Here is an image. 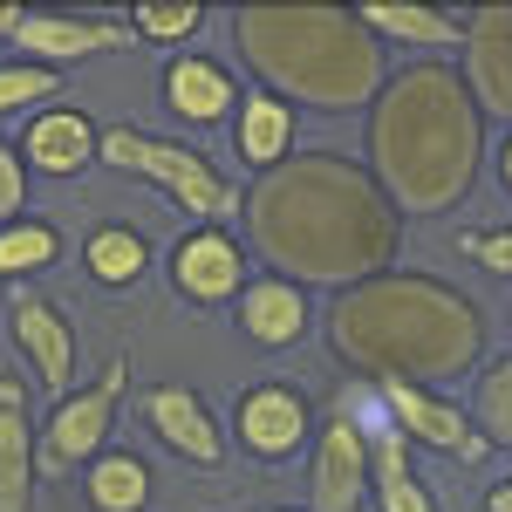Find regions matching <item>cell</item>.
<instances>
[{"label":"cell","instance_id":"6da1fadb","mask_svg":"<svg viewBox=\"0 0 512 512\" xmlns=\"http://www.w3.org/2000/svg\"><path fill=\"white\" fill-rule=\"evenodd\" d=\"M246 233L280 280H321V287H362L390 274L403 212L376 185V171L349 164L342 151H294L287 164L260 171L246 192Z\"/></svg>","mask_w":512,"mask_h":512},{"label":"cell","instance_id":"7a4b0ae2","mask_svg":"<svg viewBox=\"0 0 512 512\" xmlns=\"http://www.w3.org/2000/svg\"><path fill=\"white\" fill-rule=\"evenodd\" d=\"M485 110L451 62H410L369 110V171L396 212H451L478 185Z\"/></svg>","mask_w":512,"mask_h":512},{"label":"cell","instance_id":"3957f363","mask_svg":"<svg viewBox=\"0 0 512 512\" xmlns=\"http://www.w3.org/2000/svg\"><path fill=\"white\" fill-rule=\"evenodd\" d=\"M328 349L369 383H451L485 355V315L472 294L431 274H376L342 287L328 308Z\"/></svg>","mask_w":512,"mask_h":512},{"label":"cell","instance_id":"277c9868","mask_svg":"<svg viewBox=\"0 0 512 512\" xmlns=\"http://www.w3.org/2000/svg\"><path fill=\"white\" fill-rule=\"evenodd\" d=\"M233 41L267 96L315 110H355L383 96V41L355 7H239Z\"/></svg>","mask_w":512,"mask_h":512},{"label":"cell","instance_id":"5b68a950","mask_svg":"<svg viewBox=\"0 0 512 512\" xmlns=\"http://www.w3.org/2000/svg\"><path fill=\"white\" fill-rule=\"evenodd\" d=\"M103 164H117L130 178H151L171 205H185L198 212L205 226H226L246 198L212 171V164L185 151V144H171V137H151V130H137V123H117V130H103Z\"/></svg>","mask_w":512,"mask_h":512},{"label":"cell","instance_id":"8992f818","mask_svg":"<svg viewBox=\"0 0 512 512\" xmlns=\"http://www.w3.org/2000/svg\"><path fill=\"white\" fill-rule=\"evenodd\" d=\"M123 383H130V362L110 355L96 383H82L76 396L55 403V417L41 424V444H35V458H41V472H48V478L76 472V465H96V458L110 451V424H117Z\"/></svg>","mask_w":512,"mask_h":512},{"label":"cell","instance_id":"52a82bcc","mask_svg":"<svg viewBox=\"0 0 512 512\" xmlns=\"http://www.w3.org/2000/svg\"><path fill=\"white\" fill-rule=\"evenodd\" d=\"M7 328H14V349L28 355V369L48 390L76 396V328L41 287H7Z\"/></svg>","mask_w":512,"mask_h":512},{"label":"cell","instance_id":"ba28073f","mask_svg":"<svg viewBox=\"0 0 512 512\" xmlns=\"http://www.w3.org/2000/svg\"><path fill=\"white\" fill-rule=\"evenodd\" d=\"M7 35L21 41L28 62H89V55H110L130 48V21H96V14H41V7H7Z\"/></svg>","mask_w":512,"mask_h":512},{"label":"cell","instance_id":"9c48e42d","mask_svg":"<svg viewBox=\"0 0 512 512\" xmlns=\"http://www.w3.org/2000/svg\"><path fill=\"white\" fill-rule=\"evenodd\" d=\"M233 431H239V444H246L260 465H280V458H294V451L308 444V431H315V403L294 390V383H253V390H239Z\"/></svg>","mask_w":512,"mask_h":512},{"label":"cell","instance_id":"30bf717a","mask_svg":"<svg viewBox=\"0 0 512 512\" xmlns=\"http://www.w3.org/2000/svg\"><path fill=\"white\" fill-rule=\"evenodd\" d=\"M171 287L198 301V308H219V301H239L246 294V253L226 226H198L171 246Z\"/></svg>","mask_w":512,"mask_h":512},{"label":"cell","instance_id":"8fae6325","mask_svg":"<svg viewBox=\"0 0 512 512\" xmlns=\"http://www.w3.org/2000/svg\"><path fill=\"white\" fill-rule=\"evenodd\" d=\"M376 396L390 403V424L410 444H431V451H451V458H485V437H478V424L465 417V410H451L444 396L417 390V383H376Z\"/></svg>","mask_w":512,"mask_h":512},{"label":"cell","instance_id":"7c38bea8","mask_svg":"<svg viewBox=\"0 0 512 512\" xmlns=\"http://www.w3.org/2000/svg\"><path fill=\"white\" fill-rule=\"evenodd\" d=\"M315 512H362L369 506V437L355 431L349 417H328L315 444Z\"/></svg>","mask_w":512,"mask_h":512},{"label":"cell","instance_id":"4fadbf2b","mask_svg":"<svg viewBox=\"0 0 512 512\" xmlns=\"http://www.w3.org/2000/svg\"><path fill=\"white\" fill-rule=\"evenodd\" d=\"M465 82H472L478 110L512 123V7L465 14Z\"/></svg>","mask_w":512,"mask_h":512},{"label":"cell","instance_id":"5bb4252c","mask_svg":"<svg viewBox=\"0 0 512 512\" xmlns=\"http://www.w3.org/2000/svg\"><path fill=\"white\" fill-rule=\"evenodd\" d=\"M144 424L158 431V444H171V451L192 458V465H219V458H226V431L212 424L205 396L185 390V383H158V390H144Z\"/></svg>","mask_w":512,"mask_h":512},{"label":"cell","instance_id":"9a60e30c","mask_svg":"<svg viewBox=\"0 0 512 512\" xmlns=\"http://www.w3.org/2000/svg\"><path fill=\"white\" fill-rule=\"evenodd\" d=\"M21 158H28V171H48V178H76L82 164L103 158V130L82 117L76 103H55V110H41V117L21 130Z\"/></svg>","mask_w":512,"mask_h":512},{"label":"cell","instance_id":"2e32d148","mask_svg":"<svg viewBox=\"0 0 512 512\" xmlns=\"http://www.w3.org/2000/svg\"><path fill=\"white\" fill-rule=\"evenodd\" d=\"M35 431H28V390L0 376V512H35Z\"/></svg>","mask_w":512,"mask_h":512},{"label":"cell","instance_id":"e0dca14e","mask_svg":"<svg viewBox=\"0 0 512 512\" xmlns=\"http://www.w3.org/2000/svg\"><path fill=\"white\" fill-rule=\"evenodd\" d=\"M233 76L219 69V62H205V55H178V62H164V110L178 123H219L233 110Z\"/></svg>","mask_w":512,"mask_h":512},{"label":"cell","instance_id":"ac0fdd59","mask_svg":"<svg viewBox=\"0 0 512 512\" xmlns=\"http://www.w3.org/2000/svg\"><path fill=\"white\" fill-rule=\"evenodd\" d=\"M239 328H246L253 342H267V349H287V342L308 335V294H301L294 280H246V294H239Z\"/></svg>","mask_w":512,"mask_h":512},{"label":"cell","instance_id":"d6986e66","mask_svg":"<svg viewBox=\"0 0 512 512\" xmlns=\"http://www.w3.org/2000/svg\"><path fill=\"white\" fill-rule=\"evenodd\" d=\"M376 41H417V48H465V14L451 7H403V0H369L355 7Z\"/></svg>","mask_w":512,"mask_h":512},{"label":"cell","instance_id":"ffe728a7","mask_svg":"<svg viewBox=\"0 0 512 512\" xmlns=\"http://www.w3.org/2000/svg\"><path fill=\"white\" fill-rule=\"evenodd\" d=\"M369 492H376L383 512H437L431 492H424L417 472H410V437L396 431V424L369 437Z\"/></svg>","mask_w":512,"mask_h":512},{"label":"cell","instance_id":"44dd1931","mask_svg":"<svg viewBox=\"0 0 512 512\" xmlns=\"http://www.w3.org/2000/svg\"><path fill=\"white\" fill-rule=\"evenodd\" d=\"M287 144H294V103L253 89V96L239 103V144L233 151L253 164V171H274V164H287Z\"/></svg>","mask_w":512,"mask_h":512},{"label":"cell","instance_id":"7402d4cb","mask_svg":"<svg viewBox=\"0 0 512 512\" xmlns=\"http://www.w3.org/2000/svg\"><path fill=\"white\" fill-rule=\"evenodd\" d=\"M82 260H89V274L103 280V287H130L151 267V246H144L137 226H96V233L82 239Z\"/></svg>","mask_w":512,"mask_h":512},{"label":"cell","instance_id":"603a6c76","mask_svg":"<svg viewBox=\"0 0 512 512\" xmlns=\"http://www.w3.org/2000/svg\"><path fill=\"white\" fill-rule=\"evenodd\" d=\"M82 485H89V506L96 512H137L144 499H151V472H144L137 451H103Z\"/></svg>","mask_w":512,"mask_h":512},{"label":"cell","instance_id":"cb8c5ba5","mask_svg":"<svg viewBox=\"0 0 512 512\" xmlns=\"http://www.w3.org/2000/svg\"><path fill=\"white\" fill-rule=\"evenodd\" d=\"M55 253H62V239H55V226H41V219L0 226V280L7 287H28V274H41Z\"/></svg>","mask_w":512,"mask_h":512},{"label":"cell","instance_id":"d4e9b609","mask_svg":"<svg viewBox=\"0 0 512 512\" xmlns=\"http://www.w3.org/2000/svg\"><path fill=\"white\" fill-rule=\"evenodd\" d=\"M472 424H478L485 444H506V451H512V355H499L492 369H478Z\"/></svg>","mask_w":512,"mask_h":512},{"label":"cell","instance_id":"484cf974","mask_svg":"<svg viewBox=\"0 0 512 512\" xmlns=\"http://www.w3.org/2000/svg\"><path fill=\"white\" fill-rule=\"evenodd\" d=\"M198 21H205L198 0H178V7H171V0H137V7H130V35L137 41H185Z\"/></svg>","mask_w":512,"mask_h":512},{"label":"cell","instance_id":"4316f807","mask_svg":"<svg viewBox=\"0 0 512 512\" xmlns=\"http://www.w3.org/2000/svg\"><path fill=\"white\" fill-rule=\"evenodd\" d=\"M48 96H62V69H48V62H0V110H35Z\"/></svg>","mask_w":512,"mask_h":512},{"label":"cell","instance_id":"83f0119b","mask_svg":"<svg viewBox=\"0 0 512 512\" xmlns=\"http://www.w3.org/2000/svg\"><path fill=\"white\" fill-rule=\"evenodd\" d=\"M458 253L478 260L485 274H512V226H478V233H458Z\"/></svg>","mask_w":512,"mask_h":512},{"label":"cell","instance_id":"f1b7e54d","mask_svg":"<svg viewBox=\"0 0 512 512\" xmlns=\"http://www.w3.org/2000/svg\"><path fill=\"white\" fill-rule=\"evenodd\" d=\"M21 205H28V158H21V144H0V226L28 219Z\"/></svg>","mask_w":512,"mask_h":512},{"label":"cell","instance_id":"f546056e","mask_svg":"<svg viewBox=\"0 0 512 512\" xmlns=\"http://www.w3.org/2000/svg\"><path fill=\"white\" fill-rule=\"evenodd\" d=\"M485 512H512V478H506V485H492V492H485Z\"/></svg>","mask_w":512,"mask_h":512},{"label":"cell","instance_id":"4dcf8cb0","mask_svg":"<svg viewBox=\"0 0 512 512\" xmlns=\"http://www.w3.org/2000/svg\"><path fill=\"white\" fill-rule=\"evenodd\" d=\"M499 178H506V192H512V130H506V144H499Z\"/></svg>","mask_w":512,"mask_h":512},{"label":"cell","instance_id":"1f68e13d","mask_svg":"<svg viewBox=\"0 0 512 512\" xmlns=\"http://www.w3.org/2000/svg\"><path fill=\"white\" fill-rule=\"evenodd\" d=\"M0 35H7V7H0Z\"/></svg>","mask_w":512,"mask_h":512}]
</instances>
